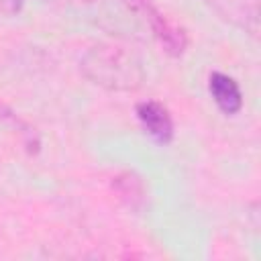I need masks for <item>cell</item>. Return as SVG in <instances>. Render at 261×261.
Returning <instances> with one entry per match:
<instances>
[{
    "instance_id": "277c9868",
    "label": "cell",
    "mask_w": 261,
    "mask_h": 261,
    "mask_svg": "<svg viewBox=\"0 0 261 261\" xmlns=\"http://www.w3.org/2000/svg\"><path fill=\"white\" fill-rule=\"evenodd\" d=\"M208 92L214 100V104L224 112V114H237L243 108V92L234 77L222 73V71H212L208 77Z\"/></svg>"
},
{
    "instance_id": "52a82bcc",
    "label": "cell",
    "mask_w": 261,
    "mask_h": 261,
    "mask_svg": "<svg viewBox=\"0 0 261 261\" xmlns=\"http://www.w3.org/2000/svg\"><path fill=\"white\" fill-rule=\"evenodd\" d=\"M67 2H92V0H67Z\"/></svg>"
},
{
    "instance_id": "5b68a950",
    "label": "cell",
    "mask_w": 261,
    "mask_h": 261,
    "mask_svg": "<svg viewBox=\"0 0 261 261\" xmlns=\"http://www.w3.org/2000/svg\"><path fill=\"white\" fill-rule=\"evenodd\" d=\"M112 188L116 190V194L130 206V208H139L143 202H145V184L139 175L130 173V171H124V173H118L112 181Z\"/></svg>"
},
{
    "instance_id": "6da1fadb",
    "label": "cell",
    "mask_w": 261,
    "mask_h": 261,
    "mask_svg": "<svg viewBox=\"0 0 261 261\" xmlns=\"http://www.w3.org/2000/svg\"><path fill=\"white\" fill-rule=\"evenodd\" d=\"M80 69L86 80L108 92H135L147 77L143 61L135 53L106 43L90 47L80 61Z\"/></svg>"
},
{
    "instance_id": "7a4b0ae2",
    "label": "cell",
    "mask_w": 261,
    "mask_h": 261,
    "mask_svg": "<svg viewBox=\"0 0 261 261\" xmlns=\"http://www.w3.org/2000/svg\"><path fill=\"white\" fill-rule=\"evenodd\" d=\"M122 2L126 4L128 10L137 12V14L149 24L151 33L157 37V41L161 43V47H163L169 55L177 57V55L184 53V49H186V45H188V39H186L184 31L177 29L175 24H171V22L153 6L151 0H122Z\"/></svg>"
},
{
    "instance_id": "3957f363",
    "label": "cell",
    "mask_w": 261,
    "mask_h": 261,
    "mask_svg": "<svg viewBox=\"0 0 261 261\" xmlns=\"http://www.w3.org/2000/svg\"><path fill=\"white\" fill-rule=\"evenodd\" d=\"M137 118L143 130L159 145H167L173 139V118L169 110L157 100H145L137 104Z\"/></svg>"
},
{
    "instance_id": "8992f818",
    "label": "cell",
    "mask_w": 261,
    "mask_h": 261,
    "mask_svg": "<svg viewBox=\"0 0 261 261\" xmlns=\"http://www.w3.org/2000/svg\"><path fill=\"white\" fill-rule=\"evenodd\" d=\"M0 118L10 120V122H14V124H16V126H20V128H27V126H24V124H22V122H20V120H18V118H16V116L10 112V110H8V108H4L2 104H0Z\"/></svg>"
}]
</instances>
